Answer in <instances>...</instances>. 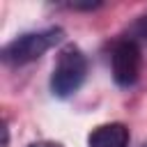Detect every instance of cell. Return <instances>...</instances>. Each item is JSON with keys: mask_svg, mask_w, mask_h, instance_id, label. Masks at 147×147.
<instances>
[{"mask_svg": "<svg viewBox=\"0 0 147 147\" xmlns=\"http://www.w3.org/2000/svg\"><path fill=\"white\" fill-rule=\"evenodd\" d=\"M85 76H87L85 53L78 46L67 44L57 53V62H55L53 76H51V90H53L55 96L67 99V96H71L80 90V85L85 83Z\"/></svg>", "mask_w": 147, "mask_h": 147, "instance_id": "6da1fadb", "label": "cell"}, {"mask_svg": "<svg viewBox=\"0 0 147 147\" xmlns=\"http://www.w3.org/2000/svg\"><path fill=\"white\" fill-rule=\"evenodd\" d=\"M62 39H64L62 28H46V30H37V32H25V34L11 39L2 48V62H7V64L34 62L46 51H51L55 44H60Z\"/></svg>", "mask_w": 147, "mask_h": 147, "instance_id": "7a4b0ae2", "label": "cell"}, {"mask_svg": "<svg viewBox=\"0 0 147 147\" xmlns=\"http://www.w3.org/2000/svg\"><path fill=\"white\" fill-rule=\"evenodd\" d=\"M142 67V53L136 39H119L110 51V69L117 85L129 87L138 80Z\"/></svg>", "mask_w": 147, "mask_h": 147, "instance_id": "3957f363", "label": "cell"}, {"mask_svg": "<svg viewBox=\"0 0 147 147\" xmlns=\"http://www.w3.org/2000/svg\"><path fill=\"white\" fill-rule=\"evenodd\" d=\"M129 138H131L129 129L122 122H110L92 129V133L87 136V145L90 147H129Z\"/></svg>", "mask_w": 147, "mask_h": 147, "instance_id": "277c9868", "label": "cell"}, {"mask_svg": "<svg viewBox=\"0 0 147 147\" xmlns=\"http://www.w3.org/2000/svg\"><path fill=\"white\" fill-rule=\"evenodd\" d=\"M103 2H92V0H87V2H67V7L69 9H78V11H92V9H99Z\"/></svg>", "mask_w": 147, "mask_h": 147, "instance_id": "5b68a950", "label": "cell"}, {"mask_svg": "<svg viewBox=\"0 0 147 147\" xmlns=\"http://www.w3.org/2000/svg\"><path fill=\"white\" fill-rule=\"evenodd\" d=\"M133 34L147 41V16H142V18L136 21V25H133Z\"/></svg>", "mask_w": 147, "mask_h": 147, "instance_id": "8992f818", "label": "cell"}, {"mask_svg": "<svg viewBox=\"0 0 147 147\" xmlns=\"http://www.w3.org/2000/svg\"><path fill=\"white\" fill-rule=\"evenodd\" d=\"M28 147H62L60 142H53V140H39V142H30Z\"/></svg>", "mask_w": 147, "mask_h": 147, "instance_id": "52a82bcc", "label": "cell"}, {"mask_svg": "<svg viewBox=\"0 0 147 147\" xmlns=\"http://www.w3.org/2000/svg\"><path fill=\"white\" fill-rule=\"evenodd\" d=\"M2 136H5V138H2V147H7V145H9V129H7V124L2 126Z\"/></svg>", "mask_w": 147, "mask_h": 147, "instance_id": "ba28073f", "label": "cell"}, {"mask_svg": "<svg viewBox=\"0 0 147 147\" xmlns=\"http://www.w3.org/2000/svg\"><path fill=\"white\" fill-rule=\"evenodd\" d=\"M145 147H147V145H145Z\"/></svg>", "mask_w": 147, "mask_h": 147, "instance_id": "9c48e42d", "label": "cell"}]
</instances>
